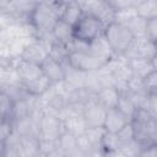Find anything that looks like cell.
Wrapping results in <instances>:
<instances>
[{"label":"cell","instance_id":"1","mask_svg":"<svg viewBox=\"0 0 157 157\" xmlns=\"http://www.w3.org/2000/svg\"><path fill=\"white\" fill-rule=\"evenodd\" d=\"M65 4L59 1H39L32 15L29 16V23L37 32V36L44 33H52L54 26L61 17L63 7Z\"/></svg>","mask_w":157,"mask_h":157},{"label":"cell","instance_id":"2","mask_svg":"<svg viewBox=\"0 0 157 157\" xmlns=\"http://www.w3.org/2000/svg\"><path fill=\"white\" fill-rule=\"evenodd\" d=\"M130 123L134 128L135 140L141 150L157 145V126L155 123V115L150 109H137Z\"/></svg>","mask_w":157,"mask_h":157},{"label":"cell","instance_id":"3","mask_svg":"<svg viewBox=\"0 0 157 157\" xmlns=\"http://www.w3.org/2000/svg\"><path fill=\"white\" fill-rule=\"evenodd\" d=\"M72 28L74 38L76 40L90 43L98 36L103 34L105 25L96 15L91 12H83L81 18L72 26Z\"/></svg>","mask_w":157,"mask_h":157},{"label":"cell","instance_id":"4","mask_svg":"<svg viewBox=\"0 0 157 157\" xmlns=\"http://www.w3.org/2000/svg\"><path fill=\"white\" fill-rule=\"evenodd\" d=\"M103 34L115 54H124L135 38L126 25L115 21L105 26Z\"/></svg>","mask_w":157,"mask_h":157},{"label":"cell","instance_id":"5","mask_svg":"<svg viewBox=\"0 0 157 157\" xmlns=\"http://www.w3.org/2000/svg\"><path fill=\"white\" fill-rule=\"evenodd\" d=\"M69 61L72 66L85 72H88V71H94V70L101 69L108 60L102 59L90 53L88 50H71Z\"/></svg>","mask_w":157,"mask_h":157},{"label":"cell","instance_id":"6","mask_svg":"<svg viewBox=\"0 0 157 157\" xmlns=\"http://www.w3.org/2000/svg\"><path fill=\"white\" fill-rule=\"evenodd\" d=\"M38 136L40 139H58L64 131L61 119L50 113H42L38 119Z\"/></svg>","mask_w":157,"mask_h":157},{"label":"cell","instance_id":"7","mask_svg":"<svg viewBox=\"0 0 157 157\" xmlns=\"http://www.w3.org/2000/svg\"><path fill=\"white\" fill-rule=\"evenodd\" d=\"M124 54L129 59H152L157 54L155 40H152L150 37H135Z\"/></svg>","mask_w":157,"mask_h":157},{"label":"cell","instance_id":"8","mask_svg":"<svg viewBox=\"0 0 157 157\" xmlns=\"http://www.w3.org/2000/svg\"><path fill=\"white\" fill-rule=\"evenodd\" d=\"M107 115V108L103 107L96 98H91L85 103L83 117L88 128H103Z\"/></svg>","mask_w":157,"mask_h":157},{"label":"cell","instance_id":"9","mask_svg":"<svg viewBox=\"0 0 157 157\" xmlns=\"http://www.w3.org/2000/svg\"><path fill=\"white\" fill-rule=\"evenodd\" d=\"M20 56L23 60L40 65L49 56V50L38 38H36L23 48Z\"/></svg>","mask_w":157,"mask_h":157},{"label":"cell","instance_id":"10","mask_svg":"<svg viewBox=\"0 0 157 157\" xmlns=\"http://www.w3.org/2000/svg\"><path fill=\"white\" fill-rule=\"evenodd\" d=\"M39 0H11L10 4L1 10L12 11L22 22H29V16L37 7Z\"/></svg>","mask_w":157,"mask_h":157},{"label":"cell","instance_id":"11","mask_svg":"<svg viewBox=\"0 0 157 157\" xmlns=\"http://www.w3.org/2000/svg\"><path fill=\"white\" fill-rule=\"evenodd\" d=\"M64 66V81L67 82L72 88L77 90V88H83L85 87V82H86V75L87 72L72 66L69 61V59L64 63H61Z\"/></svg>","mask_w":157,"mask_h":157},{"label":"cell","instance_id":"12","mask_svg":"<svg viewBox=\"0 0 157 157\" xmlns=\"http://www.w3.org/2000/svg\"><path fill=\"white\" fill-rule=\"evenodd\" d=\"M87 12L96 15L105 26L114 21L115 10L109 0H94Z\"/></svg>","mask_w":157,"mask_h":157},{"label":"cell","instance_id":"13","mask_svg":"<svg viewBox=\"0 0 157 157\" xmlns=\"http://www.w3.org/2000/svg\"><path fill=\"white\" fill-rule=\"evenodd\" d=\"M128 123H130L129 118L124 115L117 107L115 108H109L107 109V115H105V121H104V129L110 132H118L121 130Z\"/></svg>","mask_w":157,"mask_h":157},{"label":"cell","instance_id":"14","mask_svg":"<svg viewBox=\"0 0 157 157\" xmlns=\"http://www.w3.org/2000/svg\"><path fill=\"white\" fill-rule=\"evenodd\" d=\"M40 67H42V71L43 74L50 80V82L54 85V83H58L60 81L64 80V66L61 63L54 60L53 58L48 56L42 64H40Z\"/></svg>","mask_w":157,"mask_h":157},{"label":"cell","instance_id":"15","mask_svg":"<svg viewBox=\"0 0 157 157\" xmlns=\"http://www.w3.org/2000/svg\"><path fill=\"white\" fill-rule=\"evenodd\" d=\"M87 50L102 59H105V60H109L115 55V53L113 52V49H112L110 44L108 43L107 38L104 37V34H101L97 38H94L92 42H90Z\"/></svg>","mask_w":157,"mask_h":157},{"label":"cell","instance_id":"16","mask_svg":"<svg viewBox=\"0 0 157 157\" xmlns=\"http://www.w3.org/2000/svg\"><path fill=\"white\" fill-rule=\"evenodd\" d=\"M38 119L39 117L36 115H29V117H25L17 120H13V126H15V131L20 135V136H27V135H37L39 134L38 130Z\"/></svg>","mask_w":157,"mask_h":157},{"label":"cell","instance_id":"17","mask_svg":"<svg viewBox=\"0 0 157 157\" xmlns=\"http://www.w3.org/2000/svg\"><path fill=\"white\" fill-rule=\"evenodd\" d=\"M0 87H1V92L6 93L13 102L27 99V98L32 97V94L27 90L26 85L21 81L12 82V83H0Z\"/></svg>","mask_w":157,"mask_h":157},{"label":"cell","instance_id":"18","mask_svg":"<svg viewBox=\"0 0 157 157\" xmlns=\"http://www.w3.org/2000/svg\"><path fill=\"white\" fill-rule=\"evenodd\" d=\"M53 36L55 38L56 42L66 44V45H71L74 42V28L71 25H69L67 22H65L64 20L59 18V21L56 22V25L53 28Z\"/></svg>","mask_w":157,"mask_h":157},{"label":"cell","instance_id":"19","mask_svg":"<svg viewBox=\"0 0 157 157\" xmlns=\"http://www.w3.org/2000/svg\"><path fill=\"white\" fill-rule=\"evenodd\" d=\"M59 148L63 151L64 156H80L77 150V136L69 132L63 131L61 135L58 137Z\"/></svg>","mask_w":157,"mask_h":157},{"label":"cell","instance_id":"20","mask_svg":"<svg viewBox=\"0 0 157 157\" xmlns=\"http://www.w3.org/2000/svg\"><path fill=\"white\" fill-rule=\"evenodd\" d=\"M34 156H39V136L37 135L21 136L20 157H34Z\"/></svg>","mask_w":157,"mask_h":157},{"label":"cell","instance_id":"21","mask_svg":"<svg viewBox=\"0 0 157 157\" xmlns=\"http://www.w3.org/2000/svg\"><path fill=\"white\" fill-rule=\"evenodd\" d=\"M63 126L65 131H69L76 136L86 132L88 125L85 120L83 114H74L63 120Z\"/></svg>","mask_w":157,"mask_h":157},{"label":"cell","instance_id":"22","mask_svg":"<svg viewBox=\"0 0 157 157\" xmlns=\"http://www.w3.org/2000/svg\"><path fill=\"white\" fill-rule=\"evenodd\" d=\"M119 96H120V92L114 86H105L96 94V98L103 107L109 109V108L117 107Z\"/></svg>","mask_w":157,"mask_h":157},{"label":"cell","instance_id":"23","mask_svg":"<svg viewBox=\"0 0 157 157\" xmlns=\"http://www.w3.org/2000/svg\"><path fill=\"white\" fill-rule=\"evenodd\" d=\"M130 66L132 70V74L137 77L146 78L152 71H155L152 59L147 58H140V59H130Z\"/></svg>","mask_w":157,"mask_h":157},{"label":"cell","instance_id":"24","mask_svg":"<svg viewBox=\"0 0 157 157\" xmlns=\"http://www.w3.org/2000/svg\"><path fill=\"white\" fill-rule=\"evenodd\" d=\"M83 10L80 6V4L77 1H72L69 4H65L63 7V12H61V20H64L65 22H67L69 25L74 26L83 15Z\"/></svg>","mask_w":157,"mask_h":157},{"label":"cell","instance_id":"25","mask_svg":"<svg viewBox=\"0 0 157 157\" xmlns=\"http://www.w3.org/2000/svg\"><path fill=\"white\" fill-rule=\"evenodd\" d=\"M25 85H26L27 90L29 91V93L32 96H42L52 87L53 83L50 82V80L44 74H42L38 77L33 78L32 81H29V82H27Z\"/></svg>","mask_w":157,"mask_h":157},{"label":"cell","instance_id":"26","mask_svg":"<svg viewBox=\"0 0 157 157\" xmlns=\"http://www.w3.org/2000/svg\"><path fill=\"white\" fill-rule=\"evenodd\" d=\"M117 108H118L124 115H126L130 121H131V119H132L135 112L137 110V108H136V105L134 104V102H132V99H131L129 92L120 93L119 101H118V104H117Z\"/></svg>","mask_w":157,"mask_h":157},{"label":"cell","instance_id":"27","mask_svg":"<svg viewBox=\"0 0 157 157\" xmlns=\"http://www.w3.org/2000/svg\"><path fill=\"white\" fill-rule=\"evenodd\" d=\"M70 53H71V49H70L69 45L59 43L56 40L49 48V56L53 58L54 60L59 61V63L66 61L69 59V56H70Z\"/></svg>","mask_w":157,"mask_h":157},{"label":"cell","instance_id":"28","mask_svg":"<svg viewBox=\"0 0 157 157\" xmlns=\"http://www.w3.org/2000/svg\"><path fill=\"white\" fill-rule=\"evenodd\" d=\"M104 87L103 80L98 70L94 71H88L86 75V82H85V88L88 90L91 93L97 94L102 88Z\"/></svg>","mask_w":157,"mask_h":157},{"label":"cell","instance_id":"29","mask_svg":"<svg viewBox=\"0 0 157 157\" xmlns=\"http://www.w3.org/2000/svg\"><path fill=\"white\" fill-rule=\"evenodd\" d=\"M77 150H78L80 156H97V155H101L94 148L93 144L91 142V140L88 139L86 132L77 136Z\"/></svg>","mask_w":157,"mask_h":157},{"label":"cell","instance_id":"30","mask_svg":"<svg viewBox=\"0 0 157 157\" xmlns=\"http://www.w3.org/2000/svg\"><path fill=\"white\" fill-rule=\"evenodd\" d=\"M128 28L131 31L134 37H148L147 36V20L141 16H136L126 23Z\"/></svg>","mask_w":157,"mask_h":157},{"label":"cell","instance_id":"31","mask_svg":"<svg viewBox=\"0 0 157 157\" xmlns=\"http://www.w3.org/2000/svg\"><path fill=\"white\" fill-rule=\"evenodd\" d=\"M117 137H118V148L134 144L136 140H135V132L131 123H128L121 130H119L117 132Z\"/></svg>","mask_w":157,"mask_h":157},{"label":"cell","instance_id":"32","mask_svg":"<svg viewBox=\"0 0 157 157\" xmlns=\"http://www.w3.org/2000/svg\"><path fill=\"white\" fill-rule=\"evenodd\" d=\"M118 150V137L117 132L104 131L103 139H102V152L103 155H113Z\"/></svg>","mask_w":157,"mask_h":157},{"label":"cell","instance_id":"33","mask_svg":"<svg viewBox=\"0 0 157 157\" xmlns=\"http://www.w3.org/2000/svg\"><path fill=\"white\" fill-rule=\"evenodd\" d=\"M139 16L145 20H151L157 17V0H145L141 5L136 7Z\"/></svg>","mask_w":157,"mask_h":157},{"label":"cell","instance_id":"34","mask_svg":"<svg viewBox=\"0 0 157 157\" xmlns=\"http://www.w3.org/2000/svg\"><path fill=\"white\" fill-rule=\"evenodd\" d=\"M104 131H105L104 128H87V130H86V134H87L88 139L91 140L94 148L101 155H103V152H102V139H103Z\"/></svg>","mask_w":157,"mask_h":157},{"label":"cell","instance_id":"35","mask_svg":"<svg viewBox=\"0 0 157 157\" xmlns=\"http://www.w3.org/2000/svg\"><path fill=\"white\" fill-rule=\"evenodd\" d=\"M136 16H139L136 7L135 6H129V7H125V9L117 10L115 16H114V21L119 22V23H123V25H126L129 21H131Z\"/></svg>","mask_w":157,"mask_h":157},{"label":"cell","instance_id":"36","mask_svg":"<svg viewBox=\"0 0 157 157\" xmlns=\"http://www.w3.org/2000/svg\"><path fill=\"white\" fill-rule=\"evenodd\" d=\"M129 94L137 109H148L150 108V92L148 91L129 92Z\"/></svg>","mask_w":157,"mask_h":157},{"label":"cell","instance_id":"37","mask_svg":"<svg viewBox=\"0 0 157 157\" xmlns=\"http://www.w3.org/2000/svg\"><path fill=\"white\" fill-rule=\"evenodd\" d=\"M13 101L4 92L0 93V117L1 118H12Z\"/></svg>","mask_w":157,"mask_h":157},{"label":"cell","instance_id":"38","mask_svg":"<svg viewBox=\"0 0 157 157\" xmlns=\"http://www.w3.org/2000/svg\"><path fill=\"white\" fill-rule=\"evenodd\" d=\"M13 119L12 118H1L0 123V142L5 141L15 130L13 126Z\"/></svg>","mask_w":157,"mask_h":157},{"label":"cell","instance_id":"39","mask_svg":"<svg viewBox=\"0 0 157 157\" xmlns=\"http://www.w3.org/2000/svg\"><path fill=\"white\" fill-rule=\"evenodd\" d=\"M128 90H129V92H142V91H147L146 90V86H145V80L141 78V77H137V76L132 75V77L128 82Z\"/></svg>","mask_w":157,"mask_h":157},{"label":"cell","instance_id":"40","mask_svg":"<svg viewBox=\"0 0 157 157\" xmlns=\"http://www.w3.org/2000/svg\"><path fill=\"white\" fill-rule=\"evenodd\" d=\"M145 86L146 90L152 93V92H157V71H152L146 78H145Z\"/></svg>","mask_w":157,"mask_h":157},{"label":"cell","instance_id":"41","mask_svg":"<svg viewBox=\"0 0 157 157\" xmlns=\"http://www.w3.org/2000/svg\"><path fill=\"white\" fill-rule=\"evenodd\" d=\"M147 36L152 40H157V17L147 20Z\"/></svg>","mask_w":157,"mask_h":157},{"label":"cell","instance_id":"42","mask_svg":"<svg viewBox=\"0 0 157 157\" xmlns=\"http://www.w3.org/2000/svg\"><path fill=\"white\" fill-rule=\"evenodd\" d=\"M112 6L114 7V10H120V9H125L129 6H132L131 0H109Z\"/></svg>","mask_w":157,"mask_h":157},{"label":"cell","instance_id":"43","mask_svg":"<svg viewBox=\"0 0 157 157\" xmlns=\"http://www.w3.org/2000/svg\"><path fill=\"white\" fill-rule=\"evenodd\" d=\"M153 115H157V92L150 93V108Z\"/></svg>","mask_w":157,"mask_h":157},{"label":"cell","instance_id":"44","mask_svg":"<svg viewBox=\"0 0 157 157\" xmlns=\"http://www.w3.org/2000/svg\"><path fill=\"white\" fill-rule=\"evenodd\" d=\"M10 1H11V0H0V7H1V9L6 7V6L10 4Z\"/></svg>","mask_w":157,"mask_h":157},{"label":"cell","instance_id":"45","mask_svg":"<svg viewBox=\"0 0 157 157\" xmlns=\"http://www.w3.org/2000/svg\"><path fill=\"white\" fill-rule=\"evenodd\" d=\"M144 1H145V0H131V4H132V6L137 7V6H139V5H141Z\"/></svg>","mask_w":157,"mask_h":157},{"label":"cell","instance_id":"46","mask_svg":"<svg viewBox=\"0 0 157 157\" xmlns=\"http://www.w3.org/2000/svg\"><path fill=\"white\" fill-rule=\"evenodd\" d=\"M152 63H153V67H155V70L157 71V54L152 58Z\"/></svg>","mask_w":157,"mask_h":157},{"label":"cell","instance_id":"47","mask_svg":"<svg viewBox=\"0 0 157 157\" xmlns=\"http://www.w3.org/2000/svg\"><path fill=\"white\" fill-rule=\"evenodd\" d=\"M56 1H59L61 4H69V2H72V1H76V0H56Z\"/></svg>","mask_w":157,"mask_h":157},{"label":"cell","instance_id":"48","mask_svg":"<svg viewBox=\"0 0 157 157\" xmlns=\"http://www.w3.org/2000/svg\"><path fill=\"white\" fill-rule=\"evenodd\" d=\"M155 123H156V126H157V115H155Z\"/></svg>","mask_w":157,"mask_h":157},{"label":"cell","instance_id":"49","mask_svg":"<svg viewBox=\"0 0 157 157\" xmlns=\"http://www.w3.org/2000/svg\"><path fill=\"white\" fill-rule=\"evenodd\" d=\"M155 45H156V52H157V40H155Z\"/></svg>","mask_w":157,"mask_h":157}]
</instances>
